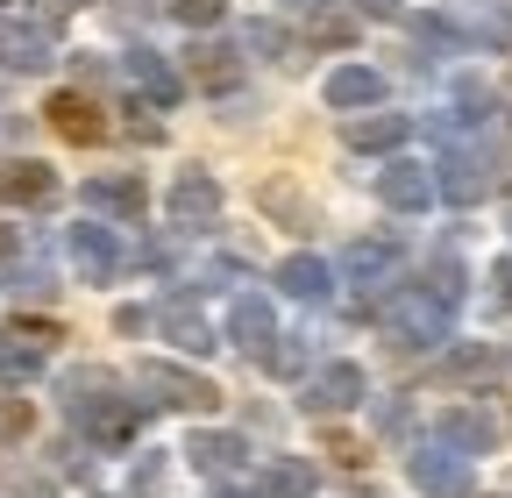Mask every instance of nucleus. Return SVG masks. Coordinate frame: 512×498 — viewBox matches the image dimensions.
Returning <instances> with one entry per match:
<instances>
[{"label": "nucleus", "mask_w": 512, "mask_h": 498, "mask_svg": "<svg viewBox=\"0 0 512 498\" xmlns=\"http://www.w3.org/2000/svg\"><path fill=\"white\" fill-rule=\"evenodd\" d=\"M50 114H57V129H64V136H79V143H93V136H100V121H93V107H86V100H57Z\"/></svg>", "instance_id": "obj_1"}]
</instances>
